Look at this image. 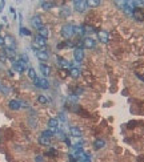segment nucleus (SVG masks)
Masks as SVG:
<instances>
[{"mask_svg":"<svg viewBox=\"0 0 144 162\" xmlns=\"http://www.w3.org/2000/svg\"><path fill=\"white\" fill-rule=\"evenodd\" d=\"M27 75H28L29 80H32V81H35L38 78V73H36V70H35L34 68H28V69H27Z\"/></svg>","mask_w":144,"mask_h":162,"instance_id":"obj_23","label":"nucleus"},{"mask_svg":"<svg viewBox=\"0 0 144 162\" xmlns=\"http://www.w3.org/2000/svg\"><path fill=\"white\" fill-rule=\"evenodd\" d=\"M4 6H6V1H0V13L3 12V9H4Z\"/></svg>","mask_w":144,"mask_h":162,"instance_id":"obj_34","label":"nucleus"},{"mask_svg":"<svg viewBox=\"0 0 144 162\" xmlns=\"http://www.w3.org/2000/svg\"><path fill=\"white\" fill-rule=\"evenodd\" d=\"M58 150H56L55 148H49L48 151L46 153V157H49V158H56L58 157Z\"/></svg>","mask_w":144,"mask_h":162,"instance_id":"obj_24","label":"nucleus"},{"mask_svg":"<svg viewBox=\"0 0 144 162\" xmlns=\"http://www.w3.org/2000/svg\"><path fill=\"white\" fill-rule=\"evenodd\" d=\"M7 61H8V58H7V56L4 55L3 52H1V53H0V63H1V64H6Z\"/></svg>","mask_w":144,"mask_h":162,"instance_id":"obj_29","label":"nucleus"},{"mask_svg":"<svg viewBox=\"0 0 144 162\" xmlns=\"http://www.w3.org/2000/svg\"><path fill=\"white\" fill-rule=\"evenodd\" d=\"M87 3V7H99L101 6V1H98V0H89V1H86Z\"/></svg>","mask_w":144,"mask_h":162,"instance_id":"obj_27","label":"nucleus"},{"mask_svg":"<svg viewBox=\"0 0 144 162\" xmlns=\"http://www.w3.org/2000/svg\"><path fill=\"white\" fill-rule=\"evenodd\" d=\"M93 148H95V150H100V149L106 148V139L104 138H96L95 141H93Z\"/></svg>","mask_w":144,"mask_h":162,"instance_id":"obj_17","label":"nucleus"},{"mask_svg":"<svg viewBox=\"0 0 144 162\" xmlns=\"http://www.w3.org/2000/svg\"><path fill=\"white\" fill-rule=\"evenodd\" d=\"M9 12H11V13L14 15V16H16V9H15L14 7H11V8H9Z\"/></svg>","mask_w":144,"mask_h":162,"instance_id":"obj_36","label":"nucleus"},{"mask_svg":"<svg viewBox=\"0 0 144 162\" xmlns=\"http://www.w3.org/2000/svg\"><path fill=\"white\" fill-rule=\"evenodd\" d=\"M39 69H40L41 75H43L46 78L51 75V67H49L48 64H46V63H40V64H39Z\"/></svg>","mask_w":144,"mask_h":162,"instance_id":"obj_13","label":"nucleus"},{"mask_svg":"<svg viewBox=\"0 0 144 162\" xmlns=\"http://www.w3.org/2000/svg\"><path fill=\"white\" fill-rule=\"evenodd\" d=\"M55 6H56L55 1H41L40 3V7L43 11H51Z\"/></svg>","mask_w":144,"mask_h":162,"instance_id":"obj_18","label":"nucleus"},{"mask_svg":"<svg viewBox=\"0 0 144 162\" xmlns=\"http://www.w3.org/2000/svg\"><path fill=\"white\" fill-rule=\"evenodd\" d=\"M73 28H75V35H78V36H83L87 32L84 25H73Z\"/></svg>","mask_w":144,"mask_h":162,"instance_id":"obj_22","label":"nucleus"},{"mask_svg":"<svg viewBox=\"0 0 144 162\" xmlns=\"http://www.w3.org/2000/svg\"><path fill=\"white\" fill-rule=\"evenodd\" d=\"M20 35L21 36H31L32 32L29 31L28 28H26V27H20Z\"/></svg>","mask_w":144,"mask_h":162,"instance_id":"obj_28","label":"nucleus"},{"mask_svg":"<svg viewBox=\"0 0 144 162\" xmlns=\"http://www.w3.org/2000/svg\"><path fill=\"white\" fill-rule=\"evenodd\" d=\"M36 101H38L40 105H47V104H48V99H47L44 94H39L38 99H36Z\"/></svg>","mask_w":144,"mask_h":162,"instance_id":"obj_25","label":"nucleus"},{"mask_svg":"<svg viewBox=\"0 0 144 162\" xmlns=\"http://www.w3.org/2000/svg\"><path fill=\"white\" fill-rule=\"evenodd\" d=\"M7 73H8L9 77H14V70H12V69H8V70H7Z\"/></svg>","mask_w":144,"mask_h":162,"instance_id":"obj_37","label":"nucleus"},{"mask_svg":"<svg viewBox=\"0 0 144 162\" xmlns=\"http://www.w3.org/2000/svg\"><path fill=\"white\" fill-rule=\"evenodd\" d=\"M1 52L4 53V55L7 56V58L8 60H11V61H15L16 60V51H14V49H8V48H6V46H3V51Z\"/></svg>","mask_w":144,"mask_h":162,"instance_id":"obj_15","label":"nucleus"},{"mask_svg":"<svg viewBox=\"0 0 144 162\" xmlns=\"http://www.w3.org/2000/svg\"><path fill=\"white\" fill-rule=\"evenodd\" d=\"M96 46V41L92 37H86L81 43H79V48H83V49H93Z\"/></svg>","mask_w":144,"mask_h":162,"instance_id":"obj_3","label":"nucleus"},{"mask_svg":"<svg viewBox=\"0 0 144 162\" xmlns=\"http://www.w3.org/2000/svg\"><path fill=\"white\" fill-rule=\"evenodd\" d=\"M98 40L103 44H108L110 43V33L106 29H100L98 31Z\"/></svg>","mask_w":144,"mask_h":162,"instance_id":"obj_8","label":"nucleus"},{"mask_svg":"<svg viewBox=\"0 0 144 162\" xmlns=\"http://www.w3.org/2000/svg\"><path fill=\"white\" fill-rule=\"evenodd\" d=\"M56 118H58L59 121H61V122H66L67 121V117H66V114H64V113H59V117H56Z\"/></svg>","mask_w":144,"mask_h":162,"instance_id":"obj_30","label":"nucleus"},{"mask_svg":"<svg viewBox=\"0 0 144 162\" xmlns=\"http://www.w3.org/2000/svg\"><path fill=\"white\" fill-rule=\"evenodd\" d=\"M4 46L8 48V49L16 51V40H15V37L12 35H9V33H7V35L4 36Z\"/></svg>","mask_w":144,"mask_h":162,"instance_id":"obj_4","label":"nucleus"},{"mask_svg":"<svg viewBox=\"0 0 144 162\" xmlns=\"http://www.w3.org/2000/svg\"><path fill=\"white\" fill-rule=\"evenodd\" d=\"M73 58H75V61H78V63H81V61L84 60V49L83 48H75L73 49Z\"/></svg>","mask_w":144,"mask_h":162,"instance_id":"obj_12","label":"nucleus"},{"mask_svg":"<svg viewBox=\"0 0 144 162\" xmlns=\"http://www.w3.org/2000/svg\"><path fill=\"white\" fill-rule=\"evenodd\" d=\"M34 84H35V87L36 88H39V89H43V90H47V89H49V81L47 80L46 77H41V78H36V80L34 81Z\"/></svg>","mask_w":144,"mask_h":162,"instance_id":"obj_5","label":"nucleus"},{"mask_svg":"<svg viewBox=\"0 0 144 162\" xmlns=\"http://www.w3.org/2000/svg\"><path fill=\"white\" fill-rule=\"evenodd\" d=\"M68 133L71 134V137H75V138H81V137H83V132H81V129L78 126H69Z\"/></svg>","mask_w":144,"mask_h":162,"instance_id":"obj_9","label":"nucleus"},{"mask_svg":"<svg viewBox=\"0 0 144 162\" xmlns=\"http://www.w3.org/2000/svg\"><path fill=\"white\" fill-rule=\"evenodd\" d=\"M60 35L63 39L69 40L72 36H75V28H73V25H72V24H64V25H61Z\"/></svg>","mask_w":144,"mask_h":162,"instance_id":"obj_1","label":"nucleus"},{"mask_svg":"<svg viewBox=\"0 0 144 162\" xmlns=\"http://www.w3.org/2000/svg\"><path fill=\"white\" fill-rule=\"evenodd\" d=\"M72 4H73V9H75L76 12H79V13H83V12H86L87 9H88L87 3L84 0H75Z\"/></svg>","mask_w":144,"mask_h":162,"instance_id":"obj_6","label":"nucleus"},{"mask_svg":"<svg viewBox=\"0 0 144 162\" xmlns=\"http://www.w3.org/2000/svg\"><path fill=\"white\" fill-rule=\"evenodd\" d=\"M35 162H44L43 157H41V156H36V157H35Z\"/></svg>","mask_w":144,"mask_h":162,"instance_id":"obj_33","label":"nucleus"},{"mask_svg":"<svg viewBox=\"0 0 144 162\" xmlns=\"http://www.w3.org/2000/svg\"><path fill=\"white\" fill-rule=\"evenodd\" d=\"M0 46H1V48L4 46V37L1 35H0Z\"/></svg>","mask_w":144,"mask_h":162,"instance_id":"obj_35","label":"nucleus"},{"mask_svg":"<svg viewBox=\"0 0 144 162\" xmlns=\"http://www.w3.org/2000/svg\"><path fill=\"white\" fill-rule=\"evenodd\" d=\"M27 69H28V64H27L26 61L20 60V58L12 61V70H14V72L24 73V72H27Z\"/></svg>","mask_w":144,"mask_h":162,"instance_id":"obj_2","label":"nucleus"},{"mask_svg":"<svg viewBox=\"0 0 144 162\" xmlns=\"http://www.w3.org/2000/svg\"><path fill=\"white\" fill-rule=\"evenodd\" d=\"M36 53V57H38L39 61H41V63H46V61H48L49 58V53L47 49H40L38 51V52H35Z\"/></svg>","mask_w":144,"mask_h":162,"instance_id":"obj_11","label":"nucleus"},{"mask_svg":"<svg viewBox=\"0 0 144 162\" xmlns=\"http://www.w3.org/2000/svg\"><path fill=\"white\" fill-rule=\"evenodd\" d=\"M38 142H39V145H41V146H49V145H51V139L46 138V137H43V136L38 137Z\"/></svg>","mask_w":144,"mask_h":162,"instance_id":"obj_21","label":"nucleus"},{"mask_svg":"<svg viewBox=\"0 0 144 162\" xmlns=\"http://www.w3.org/2000/svg\"><path fill=\"white\" fill-rule=\"evenodd\" d=\"M8 109L14 110V112H17V110L21 109V104L19 100H9L8 101Z\"/></svg>","mask_w":144,"mask_h":162,"instance_id":"obj_14","label":"nucleus"},{"mask_svg":"<svg viewBox=\"0 0 144 162\" xmlns=\"http://www.w3.org/2000/svg\"><path fill=\"white\" fill-rule=\"evenodd\" d=\"M19 58H20V60H23V61H26V63H27V64H28V63H29V58H28V56H27V55H26V53H21V55H20V56H19Z\"/></svg>","mask_w":144,"mask_h":162,"instance_id":"obj_31","label":"nucleus"},{"mask_svg":"<svg viewBox=\"0 0 144 162\" xmlns=\"http://www.w3.org/2000/svg\"><path fill=\"white\" fill-rule=\"evenodd\" d=\"M0 90H1L4 94H8V93H9V89L6 87V85H0Z\"/></svg>","mask_w":144,"mask_h":162,"instance_id":"obj_32","label":"nucleus"},{"mask_svg":"<svg viewBox=\"0 0 144 162\" xmlns=\"http://www.w3.org/2000/svg\"><path fill=\"white\" fill-rule=\"evenodd\" d=\"M40 136L46 137V138H49V139H52V138H53V136H55V134L52 133V132L49 130V129H46V130H43V132H41V134H40Z\"/></svg>","mask_w":144,"mask_h":162,"instance_id":"obj_26","label":"nucleus"},{"mask_svg":"<svg viewBox=\"0 0 144 162\" xmlns=\"http://www.w3.org/2000/svg\"><path fill=\"white\" fill-rule=\"evenodd\" d=\"M80 75H81V72H80V69L79 68H71V69L68 70V76L71 78H73V80H78L79 77H80Z\"/></svg>","mask_w":144,"mask_h":162,"instance_id":"obj_16","label":"nucleus"},{"mask_svg":"<svg viewBox=\"0 0 144 162\" xmlns=\"http://www.w3.org/2000/svg\"><path fill=\"white\" fill-rule=\"evenodd\" d=\"M132 18L136 21H144V8H133V13Z\"/></svg>","mask_w":144,"mask_h":162,"instance_id":"obj_10","label":"nucleus"},{"mask_svg":"<svg viewBox=\"0 0 144 162\" xmlns=\"http://www.w3.org/2000/svg\"><path fill=\"white\" fill-rule=\"evenodd\" d=\"M31 25L38 31L39 28H41V27L44 25V24H43V18H41L40 15H35V16H32V18H31Z\"/></svg>","mask_w":144,"mask_h":162,"instance_id":"obj_7","label":"nucleus"},{"mask_svg":"<svg viewBox=\"0 0 144 162\" xmlns=\"http://www.w3.org/2000/svg\"><path fill=\"white\" fill-rule=\"evenodd\" d=\"M38 35L41 36V37H44V39H48V36H49V29H48V27L43 25L41 28H39L38 29Z\"/></svg>","mask_w":144,"mask_h":162,"instance_id":"obj_19","label":"nucleus"},{"mask_svg":"<svg viewBox=\"0 0 144 162\" xmlns=\"http://www.w3.org/2000/svg\"><path fill=\"white\" fill-rule=\"evenodd\" d=\"M71 8H68V7H64V8H60V12H59V15H60L61 19H67L71 16Z\"/></svg>","mask_w":144,"mask_h":162,"instance_id":"obj_20","label":"nucleus"}]
</instances>
